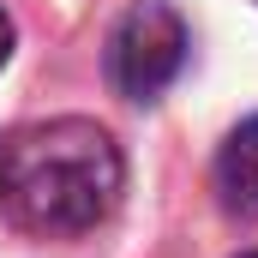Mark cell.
I'll list each match as a JSON object with an SVG mask.
<instances>
[{
    "label": "cell",
    "mask_w": 258,
    "mask_h": 258,
    "mask_svg": "<svg viewBox=\"0 0 258 258\" xmlns=\"http://www.w3.org/2000/svg\"><path fill=\"white\" fill-rule=\"evenodd\" d=\"M126 186L120 144L96 120H36L0 138V216L24 234L60 240L96 228Z\"/></svg>",
    "instance_id": "1"
},
{
    "label": "cell",
    "mask_w": 258,
    "mask_h": 258,
    "mask_svg": "<svg viewBox=\"0 0 258 258\" xmlns=\"http://www.w3.org/2000/svg\"><path fill=\"white\" fill-rule=\"evenodd\" d=\"M186 66V24L168 0H132L108 36V78L132 102H150Z\"/></svg>",
    "instance_id": "2"
},
{
    "label": "cell",
    "mask_w": 258,
    "mask_h": 258,
    "mask_svg": "<svg viewBox=\"0 0 258 258\" xmlns=\"http://www.w3.org/2000/svg\"><path fill=\"white\" fill-rule=\"evenodd\" d=\"M216 198L228 216H258V114L222 138L216 150Z\"/></svg>",
    "instance_id": "3"
},
{
    "label": "cell",
    "mask_w": 258,
    "mask_h": 258,
    "mask_svg": "<svg viewBox=\"0 0 258 258\" xmlns=\"http://www.w3.org/2000/svg\"><path fill=\"white\" fill-rule=\"evenodd\" d=\"M12 60V18H6V12H0V66Z\"/></svg>",
    "instance_id": "4"
},
{
    "label": "cell",
    "mask_w": 258,
    "mask_h": 258,
    "mask_svg": "<svg viewBox=\"0 0 258 258\" xmlns=\"http://www.w3.org/2000/svg\"><path fill=\"white\" fill-rule=\"evenodd\" d=\"M240 258H258V252H240Z\"/></svg>",
    "instance_id": "5"
}]
</instances>
